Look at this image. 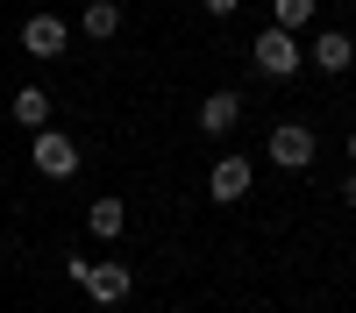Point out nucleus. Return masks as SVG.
Masks as SVG:
<instances>
[{
    "label": "nucleus",
    "mask_w": 356,
    "mask_h": 313,
    "mask_svg": "<svg viewBox=\"0 0 356 313\" xmlns=\"http://www.w3.org/2000/svg\"><path fill=\"white\" fill-rule=\"evenodd\" d=\"M264 157H271L278 171H307V164L321 157V135H314L307 121H278L271 135H264Z\"/></svg>",
    "instance_id": "nucleus-1"
},
{
    "label": "nucleus",
    "mask_w": 356,
    "mask_h": 313,
    "mask_svg": "<svg viewBox=\"0 0 356 313\" xmlns=\"http://www.w3.org/2000/svg\"><path fill=\"white\" fill-rule=\"evenodd\" d=\"M250 57H257V71H264V78H292V71L307 65L300 36H292V28H278V22H271V28H264V36L250 43Z\"/></svg>",
    "instance_id": "nucleus-2"
},
{
    "label": "nucleus",
    "mask_w": 356,
    "mask_h": 313,
    "mask_svg": "<svg viewBox=\"0 0 356 313\" xmlns=\"http://www.w3.org/2000/svg\"><path fill=\"white\" fill-rule=\"evenodd\" d=\"M29 157H36V171H43V178H57V185H65L72 171H79V142H72L65 128H36V135H29Z\"/></svg>",
    "instance_id": "nucleus-3"
},
{
    "label": "nucleus",
    "mask_w": 356,
    "mask_h": 313,
    "mask_svg": "<svg viewBox=\"0 0 356 313\" xmlns=\"http://www.w3.org/2000/svg\"><path fill=\"white\" fill-rule=\"evenodd\" d=\"M65 43H72V22H65V15H29V22H22V50L36 57V65L65 57Z\"/></svg>",
    "instance_id": "nucleus-4"
},
{
    "label": "nucleus",
    "mask_w": 356,
    "mask_h": 313,
    "mask_svg": "<svg viewBox=\"0 0 356 313\" xmlns=\"http://www.w3.org/2000/svg\"><path fill=\"white\" fill-rule=\"evenodd\" d=\"M207 192H214L221 207H235V199L250 192V157H235V150H228V157H221L214 171H207Z\"/></svg>",
    "instance_id": "nucleus-5"
},
{
    "label": "nucleus",
    "mask_w": 356,
    "mask_h": 313,
    "mask_svg": "<svg viewBox=\"0 0 356 313\" xmlns=\"http://www.w3.org/2000/svg\"><path fill=\"white\" fill-rule=\"evenodd\" d=\"M86 292H93V306H122L136 292V278H129V264H93L86 271Z\"/></svg>",
    "instance_id": "nucleus-6"
},
{
    "label": "nucleus",
    "mask_w": 356,
    "mask_h": 313,
    "mask_svg": "<svg viewBox=\"0 0 356 313\" xmlns=\"http://www.w3.org/2000/svg\"><path fill=\"white\" fill-rule=\"evenodd\" d=\"M122 228H129V207H122V199H93V207H86V235H93V242H114V235H122Z\"/></svg>",
    "instance_id": "nucleus-7"
},
{
    "label": "nucleus",
    "mask_w": 356,
    "mask_h": 313,
    "mask_svg": "<svg viewBox=\"0 0 356 313\" xmlns=\"http://www.w3.org/2000/svg\"><path fill=\"white\" fill-rule=\"evenodd\" d=\"M307 57H314L321 71H349V65H356V43L342 36V28H321V36H314V50H307Z\"/></svg>",
    "instance_id": "nucleus-8"
},
{
    "label": "nucleus",
    "mask_w": 356,
    "mask_h": 313,
    "mask_svg": "<svg viewBox=\"0 0 356 313\" xmlns=\"http://www.w3.org/2000/svg\"><path fill=\"white\" fill-rule=\"evenodd\" d=\"M235 121H243V100L235 93H207L200 100V135H228Z\"/></svg>",
    "instance_id": "nucleus-9"
},
{
    "label": "nucleus",
    "mask_w": 356,
    "mask_h": 313,
    "mask_svg": "<svg viewBox=\"0 0 356 313\" xmlns=\"http://www.w3.org/2000/svg\"><path fill=\"white\" fill-rule=\"evenodd\" d=\"M79 28H86L93 43H114V36H122V8H114V0H93V8L79 15Z\"/></svg>",
    "instance_id": "nucleus-10"
},
{
    "label": "nucleus",
    "mask_w": 356,
    "mask_h": 313,
    "mask_svg": "<svg viewBox=\"0 0 356 313\" xmlns=\"http://www.w3.org/2000/svg\"><path fill=\"white\" fill-rule=\"evenodd\" d=\"M8 114H15L22 128H50V93H43V85H22V93H15V107H8Z\"/></svg>",
    "instance_id": "nucleus-11"
},
{
    "label": "nucleus",
    "mask_w": 356,
    "mask_h": 313,
    "mask_svg": "<svg viewBox=\"0 0 356 313\" xmlns=\"http://www.w3.org/2000/svg\"><path fill=\"white\" fill-rule=\"evenodd\" d=\"M271 15H278V28H307L314 22V0H271Z\"/></svg>",
    "instance_id": "nucleus-12"
},
{
    "label": "nucleus",
    "mask_w": 356,
    "mask_h": 313,
    "mask_svg": "<svg viewBox=\"0 0 356 313\" xmlns=\"http://www.w3.org/2000/svg\"><path fill=\"white\" fill-rule=\"evenodd\" d=\"M200 8H207V15H235V8H243V0H200Z\"/></svg>",
    "instance_id": "nucleus-13"
},
{
    "label": "nucleus",
    "mask_w": 356,
    "mask_h": 313,
    "mask_svg": "<svg viewBox=\"0 0 356 313\" xmlns=\"http://www.w3.org/2000/svg\"><path fill=\"white\" fill-rule=\"evenodd\" d=\"M342 199H349V207H356V171H349V178H342Z\"/></svg>",
    "instance_id": "nucleus-14"
},
{
    "label": "nucleus",
    "mask_w": 356,
    "mask_h": 313,
    "mask_svg": "<svg viewBox=\"0 0 356 313\" xmlns=\"http://www.w3.org/2000/svg\"><path fill=\"white\" fill-rule=\"evenodd\" d=\"M349 164H356V128H349Z\"/></svg>",
    "instance_id": "nucleus-15"
}]
</instances>
